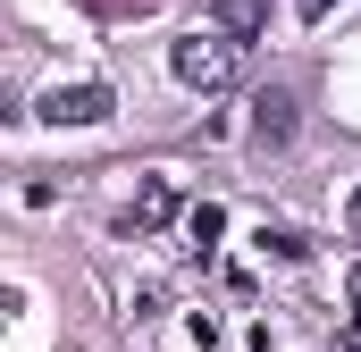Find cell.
<instances>
[{
  "instance_id": "obj_7",
  "label": "cell",
  "mask_w": 361,
  "mask_h": 352,
  "mask_svg": "<svg viewBox=\"0 0 361 352\" xmlns=\"http://www.w3.org/2000/svg\"><path fill=\"white\" fill-rule=\"evenodd\" d=\"M252 244H261V252H277V260H302V252H311V244H302V235H294V227H261V235H252Z\"/></svg>"
},
{
  "instance_id": "obj_8",
  "label": "cell",
  "mask_w": 361,
  "mask_h": 352,
  "mask_svg": "<svg viewBox=\"0 0 361 352\" xmlns=\"http://www.w3.org/2000/svg\"><path fill=\"white\" fill-rule=\"evenodd\" d=\"M294 8H302V17H328V8H345V0H294Z\"/></svg>"
},
{
  "instance_id": "obj_6",
  "label": "cell",
  "mask_w": 361,
  "mask_h": 352,
  "mask_svg": "<svg viewBox=\"0 0 361 352\" xmlns=\"http://www.w3.org/2000/svg\"><path fill=\"white\" fill-rule=\"evenodd\" d=\"M219 227H227V210H219V201H193V210H185V235H193L202 252L219 244Z\"/></svg>"
},
{
  "instance_id": "obj_9",
  "label": "cell",
  "mask_w": 361,
  "mask_h": 352,
  "mask_svg": "<svg viewBox=\"0 0 361 352\" xmlns=\"http://www.w3.org/2000/svg\"><path fill=\"white\" fill-rule=\"evenodd\" d=\"M345 227H353V235H361V184H353V201H345Z\"/></svg>"
},
{
  "instance_id": "obj_10",
  "label": "cell",
  "mask_w": 361,
  "mask_h": 352,
  "mask_svg": "<svg viewBox=\"0 0 361 352\" xmlns=\"http://www.w3.org/2000/svg\"><path fill=\"white\" fill-rule=\"evenodd\" d=\"M353 302H361V268H353Z\"/></svg>"
},
{
  "instance_id": "obj_4",
  "label": "cell",
  "mask_w": 361,
  "mask_h": 352,
  "mask_svg": "<svg viewBox=\"0 0 361 352\" xmlns=\"http://www.w3.org/2000/svg\"><path fill=\"white\" fill-rule=\"evenodd\" d=\"M269 25V0H210V34H227V42H252Z\"/></svg>"
},
{
  "instance_id": "obj_2",
  "label": "cell",
  "mask_w": 361,
  "mask_h": 352,
  "mask_svg": "<svg viewBox=\"0 0 361 352\" xmlns=\"http://www.w3.org/2000/svg\"><path fill=\"white\" fill-rule=\"evenodd\" d=\"M42 118H51V126H101V118H109V84H59L42 101Z\"/></svg>"
},
{
  "instance_id": "obj_1",
  "label": "cell",
  "mask_w": 361,
  "mask_h": 352,
  "mask_svg": "<svg viewBox=\"0 0 361 352\" xmlns=\"http://www.w3.org/2000/svg\"><path fill=\"white\" fill-rule=\"evenodd\" d=\"M169 68H177V84H193V92H227L244 76V42H227V34H185L177 51H169Z\"/></svg>"
},
{
  "instance_id": "obj_3",
  "label": "cell",
  "mask_w": 361,
  "mask_h": 352,
  "mask_svg": "<svg viewBox=\"0 0 361 352\" xmlns=\"http://www.w3.org/2000/svg\"><path fill=\"white\" fill-rule=\"evenodd\" d=\"M294 109H302V101H294L286 84L252 92V143H286V134H294Z\"/></svg>"
},
{
  "instance_id": "obj_5",
  "label": "cell",
  "mask_w": 361,
  "mask_h": 352,
  "mask_svg": "<svg viewBox=\"0 0 361 352\" xmlns=\"http://www.w3.org/2000/svg\"><path fill=\"white\" fill-rule=\"evenodd\" d=\"M177 218V184L169 176H143V193H135V227H169Z\"/></svg>"
}]
</instances>
